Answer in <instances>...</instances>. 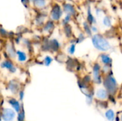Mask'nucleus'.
I'll return each mask as SVG.
<instances>
[{
	"mask_svg": "<svg viewBox=\"0 0 122 121\" xmlns=\"http://www.w3.org/2000/svg\"><path fill=\"white\" fill-rule=\"evenodd\" d=\"M92 41L94 48L100 51L106 52L111 48V44L109 41L101 34H95L94 36H92Z\"/></svg>",
	"mask_w": 122,
	"mask_h": 121,
	"instance_id": "1",
	"label": "nucleus"
},
{
	"mask_svg": "<svg viewBox=\"0 0 122 121\" xmlns=\"http://www.w3.org/2000/svg\"><path fill=\"white\" fill-rule=\"evenodd\" d=\"M103 83L106 90L108 91L109 93L114 95L117 91L118 83L113 76L107 74V76L103 80Z\"/></svg>",
	"mask_w": 122,
	"mask_h": 121,
	"instance_id": "2",
	"label": "nucleus"
},
{
	"mask_svg": "<svg viewBox=\"0 0 122 121\" xmlns=\"http://www.w3.org/2000/svg\"><path fill=\"white\" fill-rule=\"evenodd\" d=\"M64 11L62 9V6L59 4L58 3H54L50 9L49 14V19L54 22H58L62 19Z\"/></svg>",
	"mask_w": 122,
	"mask_h": 121,
	"instance_id": "3",
	"label": "nucleus"
},
{
	"mask_svg": "<svg viewBox=\"0 0 122 121\" xmlns=\"http://www.w3.org/2000/svg\"><path fill=\"white\" fill-rule=\"evenodd\" d=\"M42 48H44V51L57 53L61 48V44L58 39L54 38L47 40V41L42 45Z\"/></svg>",
	"mask_w": 122,
	"mask_h": 121,
	"instance_id": "4",
	"label": "nucleus"
},
{
	"mask_svg": "<svg viewBox=\"0 0 122 121\" xmlns=\"http://www.w3.org/2000/svg\"><path fill=\"white\" fill-rule=\"evenodd\" d=\"M0 68L6 70L11 73H15L17 71V67L13 62V61L9 58L3 60L0 62Z\"/></svg>",
	"mask_w": 122,
	"mask_h": 121,
	"instance_id": "5",
	"label": "nucleus"
},
{
	"mask_svg": "<svg viewBox=\"0 0 122 121\" xmlns=\"http://www.w3.org/2000/svg\"><path fill=\"white\" fill-rule=\"evenodd\" d=\"M102 66L99 63H95L92 68V78L94 82L97 84H100L102 83Z\"/></svg>",
	"mask_w": 122,
	"mask_h": 121,
	"instance_id": "6",
	"label": "nucleus"
},
{
	"mask_svg": "<svg viewBox=\"0 0 122 121\" xmlns=\"http://www.w3.org/2000/svg\"><path fill=\"white\" fill-rule=\"evenodd\" d=\"M55 29V22L51 19L47 20L41 26V31L45 36L50 35Z\"/></svg>",
	"mask_w": 122,
	"mask_h": 121,
	"instance_id": "7",
	"label": "nucleus"
},
{
	"mask_svg": "<svg viewBox=\"0 0 122 121\" xmlns=\"http://www.w3.org/2000/svg\"><path fill=\"white\" fill-rule=\"evenodd\" d=\"M62 9L64 13L66 14H69L71 16H74L76 14V9L74 4L69 2H65L62 4Z\"/></svg>",
	"mask_w": 122,
	"mask_h": 121,
	"instance_id": "8",
	"label": "nucleus"
},
{
	"mask_svg": "<svg viewBox=\"0 0 122 121\" xmlns=\"http://www.w3.org/2000/svg\"><path fill=\"white\" fill-rule=\"evenodd\" d=\"M16 48L11 42H8L5 46V52L9 58L13 60L16 58Z\"/></svg>",
	"mask_w": 122,
	"mask_h": 121,
	"instance_id": "9",
	"label": "nucleus"
},
{
	"mask_svg": "<svg viewBox=\"0 0 122 121\" xmlns=\"http://www.w3.org/2000/svg\"><path fill=\"white\" fill-rule=\"evenodd\" d=\"M16 59L19 63H24L28 61L29 56L25 51L22 49H17L16 51Z\"/></svg>",
	"mask_w": 122,
	"mask_h": 121,
	"instance_id": "10",
	"label": "nucleus"
},
{
	"mask_svg": "<svg viewBox=\"0 0 122 121\" xmlns=\"http://www.w3.org/2000/svg\"><path fill=\"white\" fill-rule=\"evenodd\" d=\"M46 15L45 14H43L41 13L39 14L36 17H35V19H34V24L38 26V27H41L44 23L46 21Z\"/></svg>",
	"mask_w": 122,
	"mask_h": 121,
	"instance_id": "11",
	"label": "nucleus"
},
{
	"mask_svg": "<svg viewBox=\"0 0 122 121\" xmlns=\"http://www.w3.org/2000/svg\"><path fill=\"white\" fill-rule=\"evenodd\" d=\"M48 3H49V0H34L31 4L34 6V8L41 10L46 7Z\"/></svg>",
	"mask_w": 122,
	"mask_h": 121,
	"instance_id": "12",
	"label": "nucleus"
},
{
	"mask_svg": "<svg viewBox=\"0 0 122 121\" xmlns=\"http://www.w3.org/2000/svg\"><path fill=\"white\" fill-rule=\"evenodd\" d=\"M101 62L106 66H112V58L110 57L109 55H108L106 53H102L99 56Z\"/></svg>",
	"mask_w": 122,
	"mask_h": 121,
	"instance_id": "13",
	"label": "nucleus"
},
{
	"mask_svg": "<svg viewBox=\"0 0 122 121\" xmlns=\"http://www.w3.org/2000/svg\"><path fill=\"white\" fill-rule=\"evenodd\" d=\"M15 117L14 112L11 109H5L3 111L2 118L5 121H11Z\"/></svg>",
	"mask_w": 122,
	"mask_h": 121,
	"instance_id": "14",
	"label": "nucleus"
},
{
	"mask_svg": "<svg viewBox=\"0 0 122 121\" xmlns=\"http://www.w3.org/2000/svg\"><path fill=\"white\" fill-rule=\"evenodd\" d=\"M86 21H87L90 25H93V24H95L97 23L96 18L94 17V16L93 15V14H92V9H91L90 6H89L88 8H87Z\"/></svg>",
	"mask_w": 122,
	"mask_h": 121,
	"instance_id": "15",
	"label": "nucleus"
},
{
	"mask_svg": "<svg viewBox=\"0 0 122 121\" xmlns=\"http://www.w3.org/2000/svg\"><path fill=\"white\" fill-rule=\"evenodd\" d=\"M96 96L98 99L100 100H104L108 98L109 96V93L106 89L104 88H99L97 91L96 93Z\"/></svg>",
	"mask_w": 122,
	"mask_h": 121,
	"instance_id": "16",
	"label": "nucleus"
},
{
	"mask_svg": "<svg viewBox=\"0 0 122 121\" xmlns=\"http://www.w3.org/2000/svg\"><path fill=\"white\" fill-rule=\"evenodd\" d=\"M63 31H64V34L66 37L71 38L72 36V34H73L72 27L71 26V25L69 24L63 26Z\"/></svg>",
	"mask_w": 122,
	"mask_h": 121,
	"instance_id": "17",
	"label": "nucleus"
},
{
	"mask_svg": "<svg viewBox=\"0 0 122 121\" xmlns=\"http://www.w3.org/2000/svg\"><path fill=\"white\" fill-rule=\"evenodd\" d=\"M83 29H84V31L86 35H88V36L92 35V31L91 29V25L86 21L83 23Z\"/></svg>",
	"mask_w": 122,
	"mask_h": 121,
	"instance_id": "18",
	"label": "nucleus"
},
{
	"mask_svg": "<svg viewBox=\"0 0 122 121\" xmlns=\"http://www.w3.org/2000/svg\"><path fill=\"white\" fill-rule=\"evenodd\" d=\"M53 62V58L50 55H46L43 58V63L45 66H49Z\"/></svg>",
	"mask_w": 122,
	"mask_h": 121,
	"instance_id": "19",
	"label": "nucleus"
},
{
	"mask_svg": "<svg viewBox=\"0 0 122 121\" xmlns=\"http://www.w3.org/2000/svg\"><path fill=\"white\" fill-rule=\"evenodd\" d=\"M105 116L109 121H114L115 119V113H114V111L112 109L108 110L105 113Z\"/></svg>",
	"mask_w": 122,
	"mask_h": 121,
	"instance_id": "20",
	"label": "nucleus"
},
{
	"mask_svg": "<svg viewBox=\"0 0 122 121\" xmlns=\"http://www.w3.org/2000/svg\"><path fill=\"white\" fill-rule=\"evenodd\" d=\"M9 102L12 106V107L16 110V112H19V111H20V105H19V103L16 100L12 98V99H10L9 101Z\"/></svg>",
	"mask_w": 122,
	"mask_h": 121,
	"instance_id": "21",
	"label": "nucleus"
},
{
	"mask_svg": "<svg viewBox=\"0 0 122 121\" xmlns=\"http://www.w3.org/2000/svg\"><path fill=\"white\" fill-rule=\"evenodd\" d=\"M76 43H71L67 48V53L69 55H74L76 51Z\"/></svg>",
	"mask_w": 122,
	"mask_h": 121,
	"instance_id": "22",
	"label": "nucleus"
},
{
	"mask_svg": "<svg viewBox=\"0 0 122 121\" xmlns=\"http://www.w3.org/2000/svg\"><path fill=\"white\" fill-rule=\"evenodd\" d=\"M71 18L72 16L69 14H66L64 18H62L61 20V23H62V25H66V24H69L70 23V21H71Z\"/></svg>",
	"mask_w": 122,
	"mask_h": 121,
	"instance_id": "23",
	"label": "nucleus"
},
{
	"mask_svg": "<svg viewBox=\"0 0 122 121\" xmlns=\"http://www.w3.org/2000/svg\"><path fill=\"white\" fill-rule=\"evenodd\" d=\"M103 24L105 26L110 27L112 26V19L109 16H105L103 19Z\"/></svg>",
	"mask_w": 122,
	"mask_h": 121,
	"instance_id": "24",
	"label": "nucleus"
},
{
	"mask_svg": "<svg viewBox=\"0 0 122 121\" xmlns=\"http://www.w3.org/2000/svg\"><path fill=\"white\" fill-rule=\"evenodd\" d=\"M85 39H86L85 35H84L83 33H81V34H79L78 35L77 38L76 39V40H75V43H76V44L81 43V42L84 41L85 40Z\"/></svg>",
	"mask_w": 122,
	"mask_h": 121,
	"instance_id": "25",
	"label": "nucleus"
},
{
	"mask_svg": "<svg viewBox=\"0 0 122 121\" xmlns=\"http://www.w3.org/2000/svg\"><path fill=\"white\" fill-rule=\"evenodd\" d=\"M9 88H10V90H11L12 92L17 91V90H18L17 83H15V82H14V81H11V83H10L9 85Z\"/></svg>",
	"mask_w": 122,
	"mask_h": 121,
	"instance_id": "26",
	"label": "nucleus"
},
{
	"mask_svg": "<svg viewBox=\"0 0 122 121\" xmlns=\"http://www.w3.org/2000/svg\"><path fill=\"white\" fill-rule=\"evenodd\" d=\"M8 31L4 29V28L2 27H0V36H2V37H7L8 36Z\"/></svg>",
	"mask_w": 122,
	"mask_h": 121,
	"instance_id": "27",
	"label": "nucleus"
},
{
	"mask_svg": "<svg viewBox=\"0 0 122 121\" xmlns=\"http://www.w3.org/2000/svg\"><path fill=\"white\" fill-rule=\"evenodd\" d=\"M91 29H92V33H94V34H97L98 32V29L97 28L96 26H94V24L93 25H91Z\"/></svg>",
	"mask_w": 122,
	"mask_h": 121,
	"instance_id": "28",
	"label": "nucleus"
},
{
	"mask_svg": "<svg viewBox=\"0 0 122 121\" xmlns=\"http://www.w3.org/2000/svg\"><path fill=\"white\" fill-rule=\"evenodd\" d=\"M21 2L24 5V6H25V7H28V6L30 4H29V0H21Z\"/></svg>",
	"mask_w": 122,
	"mask_h": 121,
	"instance_id": "29",
	"label": "nucleus"
},
{
	"mask_svg": "<svg viewBox=\"0 0 122 121\" xmlns=\"http://www.w3.org/2000/svg\"><path fill=\"white\" fill-rule=\"evenodd\" d=\"M24 120V113H21V114L19 115L18 117V121H23Z\"/></svg>",
	"mask_w": 122,
	"mask_h": 121,
	"instance_id": "30",
	"label": "nucleus"
},
{
	"mask_svg": "<svg viewBox=\"0 0 122 121\" xmlns=\"http://www.w3.org/2000/svg\"><path fill=\"white\" fill-rule=\"evenodd\" d=\"M19 97H20V99L22 100L23 99V97H24V91H20L19 93Z\"/></svg>",
	"mask_w": 122,
	"mask_h": 121,
	"instance_id": "31",
	"label": "nucleus"
},
{
	"mask_svg": "<svg viewBox=\"0 0 122 121\" xmlns=\"http://www.w3.org/2000/svg\"><path fill=\"white\" fill-rule=\"evenodd\" d=\"M34 1V0H29V4H31L33 3V1Z\"/></svg>",
	"mask_w": 122,
	"mask_h": 121,
	"instance_id": "32",
	"label": "nucleus"
},
{
	"mask_svg": "<svg viewBox=\"0 0 122 121\" xmlns=\"http://www.w3.org/2000/svg\"><path fill=\"white\" fill-rule=\"evenodd\" d=\"M121 119H122V118H121Z\"/></svg>",
	"mask_w": 122,
	"mask_h": 121,
	"instance_id": "33",
	"label": "nucleus"
}]
</instances>
